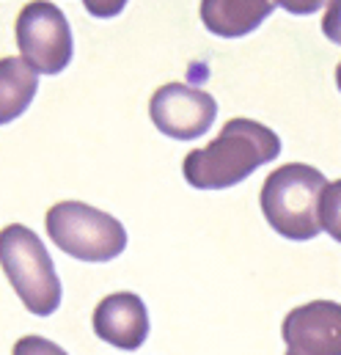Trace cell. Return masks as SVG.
Returning a JSON list of instances; mask_svg holds the SVG:
<instances>
[{
  "label": "cell",
  "instance_id": "1",
  "mask_svg": "<svg viewBox=\"0 0 341 355\" xmlns=\"http://www.w3.org/2000/svg\"><path fill=\"white\" fill-rule=\"evenodd\" d=\"M278 155L281 138L270 127L254 119H229L212 144L184 157L182 174L195 190H226L245 182Z\"/></svg>",
  "mask_w": 341,
  "mask_h": 355
},
{
  "label": "cell",
  "instance_id": "2",
  "mask_svg": "<svg viewBox=\"0 0 341 355\" xmlns=\"http://www.w3.org/2000/svg\"><path fill=\"white\" fill-rule=\"evenodd\" d=\"M325 184V174L306 163H286L275 168L259 193V207L270 229L295 243L314 240L322 232L317 207Z\"/></svg>",
  "mask_w": 341,
  "mask_h": 355
},
{
  "label": "cell",
  "instance_id": "3",
  "mask_svg": "<svg viewBox=\"0 0 341 355\" xmlns=\"http://www.w3.org/2000/svg\"><path fill=\"white\" fill-rule=\"evenodd\" d=\"M0 267L33 317H50L58 311L64 286L39 234L22 223L0 229Z\"/></svg>",
  "mask_w": 341,
  "mask_h": 355
},
{
  "label": "cell",
  "instance_id": "4",
  "mask_svg": "<svg viewBox=\"0 0 341 355\" xmlns=\"http://www.w3.org/2000/svg\"><path fill=\"white\" fill-rule=\"evenodd\" d=\"M44 226L50 240L67 257L80 262H110L127 248V229L121 220L83 201L53 204L47 209Z\"/></svg>",
  "mask_w": 341,
  "mask_h": 355
},
{
  "label": "cell",
  "instance_id": "5",
  "mask_svg": "<svg viewBox=\"0 0 341 355\" xmlns=\"http://www.w3.org/2000/svg\"><path fill=\"white\" fill-rule=\"evenodd\" d=\"M17 47L36 75H61L75 53L67 14L50 0H30L17 14Z\"/></svg>",
  "mask_w": 341,
  "mask_h": 355
},
{
  "label": "cell",
  "instance_id": "6",
  "mask_svg": "<svg viewBox=\"0 0 341 355\" xmlns=\"http://www.w3.org/2000/svg\"><path fill=\"white\" fill-rule=\"evenodd\" d=\"M149 116L155 127L173 141H195L209 132L218 102L212 94L187 86V83H166L152 94Z\"/></svg>",
  "mask_w": 341,
  "mask_h": 355
},
{
  "label": "cell",
  "instance_id": "7",
  "mask_svg": "<svg viewBox=\"0 0 341 355\" xmlns=\"http://www.w3.org/2000/svg\"><path fill=\"white\" fill-rule=\"evenodd\" d=\"M281 336L286 355H341V303L311 300L292 309Z\"/></svg>",
  "mask_w": 341,
  "mask_h": 355
},
{
  "label": "cell",
  "instance_id": "8",
  "mask_svg": "<svg viewBox=\"0 0 341 355\" xmlns=\"http://www.w3.org/2000/svg\"><path fill=\"white\" fill-rule=\"evenodd\" d=\"M91 322L94 334L119 350H138L149 336V311L135 292H113L102 297Z\"/></svg>",
  "mask_w": 341,
  "mask_h": 355
},
{
  "label": "cell",
  "instance_id": "9",
  "mask_svg": "<svg viewBox=\"0 0 341 355\" xmlns=\"http://www.w3.org/2000/svg\"><path fill=\"white\" fill-rule=\"evenodd\" d=\"M272 0H201V22L209 33L240 39L254 33L272 14Z\"/></svg>",
  "mask_w": 341,
  "mask_h": 355
},
{
  "label": "cell",
  "instance_id": "10",
  "mask_svg": "<svg viewBox=\"0 0 341 355\" xmlns=\"http://www.w3.org/2000/svg\"><path fill=\"white\" fill-rule=\"evenodd\" d=\"M39 91V75L17 55L0 58V127L17 121Z\"/></svg>",
  "mask_w": 341,
  "mask_h": 355
},
{
  "label": "cell",
  "instance_id": "11",
  "mask_svg": "<svg viewBox=\"0 0 341 355\" xmlns=\"http://www.w3.org/2000/svg\"><path fill=\"white\" fill-rule=\"evenodd\" d=\"M317 212H320V229L341 243V179L325 184V190L320 193Z\"/></svg>",
  "mask_w": 341,
  "mask_h": 355
},
{
  "label": "cell",
  "instance_id": "12",
  "mask_svg": "<svg viewBox=\"0 0 341 355\" xmlns=\"http://www.w3.org/2000/svg\"><path fill=\"white\" fill-rule=\"evenodd\" d=\"M11 355H69V353L61 350L55 342H50L44 336H22L11 347Z\"/></svg>",
  "mask_w": 341,
  "mask_h": 355
},
{
  "label": "cell",
  "instance_id": "13",
  "mask_svg": "<svg viewBox=\"0 0 341 355\" xmlns=\"http://www.w3.org/2000/svg\"><path fill=\"white\" fill-rule=\"evenodd\" d=\"M322 33L325 39L341 47V0H328L325 17H322Z\"/></svg>",
  "mask_w": 341,
  "mask_h": 355
},
{
  "label": "cell",
  "instance_id": "14",
  "mask_svg": "<svg viewBox=\"0 0 341 355\" xmlns=\"http://www.w3.org/2000/svg\"><path fill=\"white\" fill-rule=\"evenodd\" d=\"M85 11L91 17H99V19H107V17H116L124 11L127 0H83Z\"/></svg>",
  "mask_w": 341,
  "mask_h": 355
},
{
  "label": "cell",
  "instance_id": "15",
  "mask_svg": "<svg viewBox=\"0 0 341 355\" xmlns=\"http://www.w3.org/2000/svg\"><path fill=\"white\" fill-rule=\"evenodd\" d=\"M325 3H328V0H272V6H281L283 11L297 14V17H303V14H314V11H320Z\"/></svg>",
  "mask_w": 341,
  "mask_h": 355
},
{
  "label": "cell",
  "instance_id": "16",
  "mask_svg": "<svg viewBox=\"0 0 341 355\" xmlns=\"http://www.w3.org/2000/svg\"><path fill=\"white\" fill-rule=\"evenodd\" d=\"M336 86H339V91H341V61H339V67H336Z\"/></svg>",
  "mask_w": 341,
  "mask_h": 355
}]
</instances>
